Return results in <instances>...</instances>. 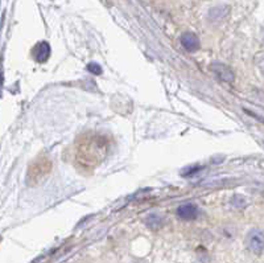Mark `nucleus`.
Segmentation results:
<instances>
[{"label": "nucleus", "instance_id": "1", "mask_svg": "<svg viewBox=\"0 0 264 263\" xmlns=\"http://www.w3.org/2000/svg\"><path fill=\"white\" fill-rule=\"evenodd\" d=\"M249 248L254 253L261 254L263 251V235L260 232H252L249 237Z\"/></svg>", "mask_w": 264, "mask_h": 263}, {"label": "nucleus", "instance_id": "2", "mask_svg": "<svg viewBox=\"0 0 264 263\" xmlns=\"http://www.w3.org/2000/svg\"><path fill=\"white\" fill-rule=\"evenodd\" d=\"M178 214L181 217H184V218H186V220H189V218H193L194 216H196V209H194V206H182L180 211H178Z\"/></svg>", "mask_w": 264, "mask_h": 263}, {"label": "nucleus", "instance_id": "3", "mask_svg": "<svg viewBox=\"0 0 264 263\" xmlns=\"http://www.w3.org/2000/svg\"><path fill=\"white\" fill-rule=\"evenodd\" d=\"M182 43H184V45H193V43L198 44V43H197L196 36H194V34H192V33L184 34V37H182ZM187 48H189L191 50L193 49V47H187Z\"/></svg>", "mask_w": 264, "mask_h": 263}]
</instances>
